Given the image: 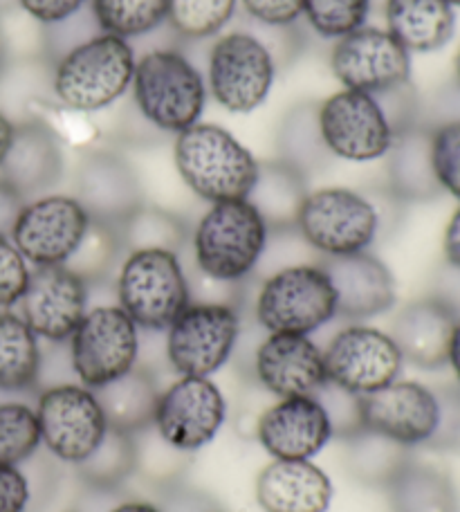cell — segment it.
I'll return each mask as SVG.
<instances>
[{
	"instance_id": "6da1fadb",
	"label": "cell",
	"mask_w": 460,
	"mask_h": 512,
	"mask_svg": "<svg viewBox=\"0 0 460 512\" xmlns=\"http://www.w3.org/2000/svg\"><path fill=\"white\" fill-rule=\"evenodd\" d=\"M135 63L131 41L97 30L54 61L52 93L72 113H101L131 93Z\"/></svg>"
},
{
	"instance_id": "7a4b0ae2",
	"label": "cell",
	"mask_w": 460,
	"mask_h": 512,
	"mask_svg": "<svg viewBox=\"0 0 460 512\" xmlns=\"http://www.w3.org/2000/svg\"><path fill=\"white\" fill-rule=\"evenodd\" d=\"M173 162L184 185L209 205L247 200L261 173L256 155L232 131L211 122L176 135Z\"/></svg>"
},
{
	"instance_id": "3957f363",
	"label": "cell",
	"mask_w": 460,
	"mask_h": 512,
	"mask_svg": "<svg viewBox=\"0 0 460 512\" xmlns=\"http://www.w3.org/2000/svg\"><path fill=\"white\" fill-rule=\"evenodd\" d=\"M131 95L142 120L171 135L202 122L209 102L205 75L178 48H153L137 57Z\"/></svg>"
},
{
	"instance_id": "277c9868",
	"label": "cell",
	"mask_w": 460,
	"mask_h": 512,
	"mask_svg": "<svg viewBox=\"0 0 460 512\" xmlns=\"http://www.w3.org/2000/svg\"><path fill=\"white\" fill-rule=\"evenodd\" d=\"M270 241V225L250 200L214 203L193 230V261L202 277L236 286L256 270Z\"/></svg>"
},
{
	"instance_id": "5b68a950",
	"label": "cell",
	"mask_w": 460,
	"mask_h": 512,
	"mask_svg": "<svg viewBox=\"0 0 460 512\" xmlns=\"http://www.w3.org/2000/svg\"><path fill=\"white\" fill-rule=\"evenodd\" d=\"M115 292L117 306L140 331H167L173 319L191 304V286L180 252L162 248L126 252Z\"/></svg>"
},
{
	"instance_id": "8992f818",
	"label": "cell",
	"mask_w": 460,
	"mask_h": 512,
	"mask_svg": "<svg viewBox=\"0 0 460 512\" xmlns=\"http://www.w3.org/2000/svg\"><path fill=\"white\" fill-rule=\"evenodd\" d=\"M205 81L216 106L234 115H250L268 102L276 81V59L252 32L218 34L209 45Z\"/></svg>"
},
{
	"instance_id": "52a82bcc",
	"label": "cell",
	"mask_w": 460,
	"mask_h": 512,
	"mask_svg": "<svg viewBox=\"0 0 460 512\" xmlns=\"http://www.w3.org/2000/svg\"><path fill=\"white\" fill-rule=\"evenodd\" d=\"M294 227L312 250L337 259L368 252L380 234V212L360 191L321 187L306 191Z\"/></svg>"
},
{
	"instance_id": "ba28073f",
	"label": "cell",
	"mask_w": 460,
	"mask_h": 512,
	"mask_svg": "<svg viewBox=\"0 0 460 512\" xmlns=\"http://www.w3.org/2000/svg\"><path fill=\"white\" fill-rule=\"evenodd\" d=\"M256 322L268 333L310 335L337 317V295L321 263H297L272 272L254 304Z\"/></svg>"
},
{
	"instance_id": "9c48e42d",
	"label": "cell",
	"mask_w": 460,
	"mask_h": 512,
	"mask_svg": "<svg viewBox=\"0 0 460 512\" xmlns=\"http://www.w3.org/2000/svg\"><path fill=\"white\" fill-rule=\"evenodd\" d=\"M315 124L321 146L337 160L355 164L386 158L398 137L380 97L346 88L319 104Z\"/></svg>"
},
{
	"instance_id": "30bf717a",
	"label": "cell",
	"mask_w": 460,
	"mask_h": 512,
	"mask_svg": "<svg viewBox=\"0 0 460 512\" xmlns=\"http://www.w3.org/2000/svg\"><path fill=\"white\" fill-rule=\"evenodd\" d=\"M241 317L225 301H191L167 328V360L178 376L209 378L232 358Z\"/></svg>"
},
{
	"instance_id": "8fae6325",
	"label": "cell",
	"mask_w": 460,
	"mask_h": 512,
	"mask_svg": "<svg viewBox=\"0 0 460 512\" xmlns=\"http://www.w3.org/2000/svg\"><path fill=\"white\" fill-rule=\"evenodd\" d=\"M70 369L79 384L101 389L137 367L140 358V328L122 308H88L68 340Z\"/></svg>"
},
{
	"instance_id": "7c38bea8",
	"label": "cell",
	"mask_w": 460,
	"mask_h": 512,
	"mask_svg": "<svg viewBox=\"0 0 460 512\" xmlns=\"http://www.w3.org/2000/svg\"><path fill=\"white\" fill-rule=\"evenodd\" d=\"M90 227L92 218L77 196L45 194L21 207L9 239L32 268L68 265Z\"/></svg>"
},
{
	"instance_id": "4fadbf2b",
	"label": "cell",
	"mask_w": 460,
	"mask_h": 512,
	"mask_svg": "<svg viewBox=\"0 0 460 512\" xmlns=\"http://www.w3.org/2000/svg\"><path fill=\"white\" fill-rule=\"evenodd\" d=\"M41 441L52 456L81 465L108 434V420L95 389L84 384H52L36 402Z\"/></svg>"
},
{
	"instance_id": "5bb4252c",
	"label": "cell",
	"mask_w": 460,
	"mask_h": 512,
	"mask_svg": "<svg viewBox=\"0 0 460 512\" xmlns=\"http://www.w3.org/2000/svg\"><path fill=\"white\" fill-rule=\"evenodd\" d=\"M411 52L382 27H360L333 43L330 72L346 90L375 97L411 84Z\"/></svg>"
},
{
	"instance_id": "9a60e30c",
	"label": "cell",
	"mask_w": 460,
	"mask_h": 512,
	"mask_svg": "<svg viewBox=\"0 0 460 512\" xmlns=\"http://www.w3.org/2000/svg\"><path fill=\"white\" fill-rule=\"evenodd\" d=\"M326 378L355 396H368L400 378L404 358L389 333L351 324L337 331L324 349Z\"/></svg>"
},
{
	"instance_id": "2e32d148",
	"label": "cell",
	"mask_w": 460,
	"mask_h": 512,
	"mask_svg": "<svg viewBox=\"0 0 460 512\" xmlns=\"http://www.w3.org/2000/svg\"><path fill=\"white\" fill-rule=\"evenodd\" d=\"M227 418V402L209 378L180 376L160 391L153 429L176 452H198L214 441Z\"/></svg>"
},
{
	"instance_id": "e0dca14e",
	"label": "cell",
	"mask_w": 460,
	"mask_h": 512,
	"mask_svg": "<svg viewBox=\"0 0 460 512\" xmlns=\"http://www.w3.org/2000/svg\"><path fill=\"white\" fill-rule=\"evenodd\" d=\"M90 286L68 265L32 268L30 281L18 301V315L39 340L66 344L88 313Z\"/></svg>"
},
{
	"instance_id": "ac0fdd59",
	"label": "cell",
	"mask_w": 460,
	"mask_h": 512,
	"mask_svg": "<svg viewBox=\"0 0 460 512\" xmlns=\"http://www.w3.org/2000/svg\"><path fill=\"white\" fill-rule=\"evenodd\" d=\"M362 427L404 447L427 445L438 425L436 391L416 380H395L360 396Z\"/></svg>"
},
{
	"instance_id": "d6986e66",
	"label": "cell",
	"mask_w": 460,
	"mask_h": 512,
	"mask_svg": "<svg viewBox=\"0 0 460 512\" xmlns=\"http://www.w3.org/2000/svg\"><path fill=\"white\" fill-rule=\"evenodd\" d=\"M333 436V423L315 396L279 398L256 423L263 450L283 461H312Z\"/></svg>"
},
{
	"instance_id": "ffe728a7",
	"label": "cell",
	"mask_w": 460,
	"mask_h": 512,
	"mask_svg": "<svg viewBox=\"0 0 460 512\" xmlns=\"http://www.w3.org/2000/svg\"><path fill=\"white\" fill-rule=\"evenodd\" d=\"M254 371L276 398L315 396L328 382L324 349L297 333H268L256 349Z\"/></svg>"
},
{
	"instance_id": "44dd1931",
	"label": "cell",
	"mask_w": 460,
	"mask_h": 512,
	"mask_svg": "<svg viewBox=\"0 0 460 512\" xmlns=\"http://www.w3.org/2000/svg\"><path fill=\"white\" fill-rule=\"evenodd\" d=\"M77 200L92 223L122 227L142 203V185L131 164L115 153L99 151L84 158L77 173Z\"/></svg>"
},
{
	"instance_id": "7402d4cb",
	"label": "cell",
	"mask_w": 460,
	"mask_h": 512,
	"mask_svg": "<svg viewBox=\"0 0 460 512\" xmlns=\"http://www.w3.org/2000/svg\"><path fill=\"white\" fill-rule=\"evenodd\" d=\"M460 310L445 297L431 295L404 304L393 317L391 337L404 362L422 371L447 367V353Z\"/></svg>"
},
{
	"instance_id": "603a6c76",
	"label": "cell",
	"mask_w": 460,
	"mask_h": 512,
	"mask_svg": "<svg viewBox=\"0 0 460 512\" xmlns=\"http://www.w3.org/2000/svg\"><path fill=\"white\" fill-rule=\"evenodd\" d=\"M337 295V317L364 322L395 306L398 288L389 265L371 252L337 256L321 263Z\"/></svg>"
},
{
	"instance_id": "cb8c5ba5",
	"label": "cell",
	"mask_w": 460,
	"mask_h": 512,
	"mask_svg": "<svg viewBox=\"0 0 460 512\" xmlns=\"http://www.w3.org/2000/svg\"><path fill=\"white\" fill-rule=\"evenodd\" d=\"M61 176L63 153L52 128L41 120L16 122L14 142L0 167V178L27 203L48 194Z\"/></svg>"
},
{
	"instance_id": "d4e9b609",
	"label": "cell",
	"mask_w": 460,
	"mask_h": 512,
	"mask_svg": "<svg viewBox=\"0 0 460 512\" xmlns=\"http://www.w3.org/2000/svg\"><path fill=\"white\" fill-rule=\"evenodd\" d=\"M254 492L263 512H328L335 488L317 463L274 459L259 472Z\"/></svg>"
},
{
	"instance_id": "484cf974",
	"label": "cell",
	"mask_w": 460,
	"mask_h": 512,
	"mask_svg": "<svg viewBox=\"0 0 460 512\" xmlns=\"http://www.w3.org/2000/svg\"><path fill=\"white\" fill-rule=\"evenodd\" d=\"M384 30L411 54L443 50L456 34V9L447 0H386Z\"/></svg>"
},
{
	"instance_id": "4316f807",
	"label": "cell",
	"mask_w": 460,
	"mask_h": 512,
	"mask_svg": "<svg viewBox=\"0 0 460 512\" xmlns=\"http://www.w3.org/2000/svg\"><path fill=\"white\" fill-rule=\"evenodd\" d=\"M431 128L413 124L398 133L389 151V187L395 198L407 203H429L443 196L429 149Z\"/></svg>"
},
{
	"instance_id": "83f0119b",
	"label": "cell",
	"mask_w": 460,
	"mask_h": 512,
	"mask_svg": "<svg viewBox=\"0 0 460 512\" xmlns=\"http://www.w3.org/2000/svg\"><path fill=\"white\" fill-rule=\"evenodd\" d=\"M104 407L108 429L124 434H142L153 427V414L158 407L160 389L151 371L135 367L122 378L95 389Z\"/></svg>"
},
{
	"instance_id": "f1b7e54d",
	"label": "cell",
	"mask_w": 460,
	"mask_h": 512,
	"mask_svg": "<svg viewBox=\"0 0 460 512\" xmlns=\"http://www.w3.org/2000/svg\"><path fill=\"white\" fill-rule=\"evenodd\" d=\"M391 512H460L454 479L436 465L407 461L386 483Z\"/></svg>"
},
{
	"instance_id": "f546056e",
	"label": "cell",
	"mask_w": 460,
	"mask_h": 512,
	"mask_svg": "<svg viewBox=\"0 0 460 512\" xmlns=\"http://www.w3.org/2000/svg\"><path fill=\"white\" fill-rule=\"evenodd\" d=\"M41 340L14 310H0V391L25 393L41 384Z\"/></svg>"
},
{
	"instance_id": "4dcf8cb0",
	"label": "cell",
	"mask_w": 460,
	"mask_h": 512,
	"mask_svg": "<svg viewBox=\"0 0 460 512\" xmlns=\"http://www.w3.org/2000/svg\"><path fill=\"white\" fill-rule=\"evenodd\" d=\"M88 7L99 32L124 41L142 39L169 18V0H90Z\"/></svg>"
},
{
	"instance_id": "1f68e13d",
	"label": "cell",
	"mask_w": 460,
	"mask_h": 512,
	"mask_svg": "<svg viewBox=\"0 0 460 512\" xmlns=\"http://www.w3.org/2000/svg\"><path fill=\"white\" fill-rule=\"evenodd\" d=\"M303 196H306V189H303L301 171L283 162L261 164L259 180L247 200L254 203L272 230V227L294 225V216H297Z\"/></svg>"
},
{
	"instance_id": "d6a6232c",
	"label": "cell",
	"mask_w": 460,
	"mask_h": 512,
	"mask_svg": "<svg viewBox=\"0 0 460 512\" xmlns=\"http://www.w3.org/2000/svg\"><path fill=\"white\" fill-rule=\"evenodd\" d=\"M348 445V468L353 477L368 486H384L404 463L411 461V450L391 441L371 429H357L355 434L344 438Z\"/></svg>"
},
{
	"instance_id": "836d02e7",
	"label": "cell",
	"mask_w": 460,
	"mask_h": 512,
	"mask_svg": "<svg viewBox=\"0 0 460 512\" xmlns=\"http://www.w3.org/2000/svg\"><path fill=\"white\" fill-rule=\"evenodd\" d=\"M79 477L95 490H115L137 470L135 434L108 429L104 441L97 445L88 459L77 465Z\"/></svg>"
},
{
	"instance_id": "e575fe53",
	"label": "cell",
	"mask_w": 460,
	"mask_h": 512,
	"mask_svg": "<svg viewBox=\"0 0 460 512\" xmlns=\"http://www.w3.org/2000/svg\"><path fill=\"white\" fill-rule=\"evenodd\" d=\"M238 0H169L167 23L184 41H207L232 23Z\"/></svg>"
},
{
	"instance_id": "d590c367",
	"label": "cell",
	"mask_w": 460,
	"mask_h": 512,
	"mask_svg": "<svg viewBox=\"0 0 460 512\" xmlns=\"http://www.w3.org/2000/svg\"><path fill=\"white\" fill-rule=\"evenodd\" d=\"M43 445L36 409L25 402H0V463L23 465Z\"/></svg>"
},
{
	"instance_id": "8d00e7d4",
	"label": "cell",
	"mask_w": 460,
	"mask_h": 512,
	"mask_svg": "<svg viewBox=\"0 0 460 512\" xmlns=\"http://www.w3.org/2000/svg\"><path fill=\"white\" fill-rule=\"evenodd\" d=\"M122 250H142V248H162L180 252L184 241V227L176 216L162 209L140 207L128 218V221L117 227Z\"/></svg>"
},
{
	"instance_id": "74e56055",
	"label": "cell",
	"mask_w": 460,
	"mask_h": 512,
	"mask_svg": "<svg viewBox=\"0 0 460 512\" xmlns=\"http://www.w3.org/2000/svg\"><path fill=\"white\" fill-rule=\"evenodd\" d=\"M371 0H303V18L319 39L337 41L366 25Z\"/></svg>"
},
{
	"instance_id": "f35d334b",
	"label": "cell",
	"mask_w": 460,
	"mask_h": 512,
	"mask_svg": "<svg viewBox=\"0 0 460 512\" xmlns=\"http://www.w3.org/2000/svg\"><path fill=\"white\" fill-rule=\"evenodd\" d=\"M431 164L443 194L460 200V117L440 122L429 135Z\"/></svg>"
},
{
	"instance_id": "ab89813d",
	"label": "cell",
	"mask_w": 460,
	"mask_h": 512,
	"mask_svg": "<svg viewBox=\"0 0 460 512\" xmlns=\"http://www.w3.org/2000/svg\"><path fill=\"white\" fill-rule=\"evenodd\" d=\"M32 268L25 256L18 252L12 239L0 234V310H12L18 306L30 281Z\"/></svg>"
},
{
	"instance_id": "60d3db41",
	"label": "cell",
	"mask_w": 460,
	"mask_h": 512,
	"mask_svg": "<svg viewBox=\"0 0 460 512\" xmlns=\"http://www.w3.org/2000/svg\"><path fill=\"white\" fill-rule=\"evenodd\" d=\"M438 398V425L425 447L436 452H460V384L434 389Z\"/></svg>"
},
{
	"instance_id": "b9f144b4",
	"label": "cell",
	"mask_w": 460,
	"mask_h": 512,
	"mask_svg": "<svg viewBox=\"0 0 460 512\" xmlns=\"http://www.w3.org/2000/svg\"><path fill=\"white\" fill-rule=\"evenodd\" d=\"M315 398L324 405L330 423H333V434L342 438V441L355 434L357 429H362L360 396L326 382L324 387L315 393Z\"/></svg>"
},
{
	"instance_id": "7bdbcfd3",
	"label": "cell",
	"mask_w": 460,
	"mask_h": 512,
	"mask_svg": "<svg viewBox=\"0 0 460 512\" xmlns=\"http://www.w3.org/2000/svg\"><path fill=\"white\" fill-rule=\"evenodd\" d=\"M252 21L265 27H292L303 18V0H238Z\"/></svg>"
},
{
	"instance_id": "ee69618b",
	"label": "cell",
	"mask_w": 460,
	"mask_h": 512,
	"mask_svg": "<svg viewBox=\"0 0 460 512\" xmlns=\"http://www.w3.org/2000/svg\"><path fill=\"white\" fill-rule=\"evenodd\" d=\"M90 0H18L23 12L45 27H59L77 18Z\"/></svg>"
},
{
	"instance_id": "f6af8a7d",
	"label": "cell",
	"mask_w": 460,
	"mask_h": 512,
	"mask_svg": "<svg viewBox=\"0 0 460 512\" xmlns=\"http://www.w3.org/2000/svg\"><path fill=\"white\" fill-rule=\"evenodd\" d=\"M32 504V486L21 465L0 463V512H27Z\"/></svg>"
},
{
	"instance_id": "bcb514c9",
	"label": "cell",
	"mask_w": 460,
	"mask_h": 512,
	"mask_svg": "<svg viewBox=\"0 0 460 512\" xmlns=\"http://www.w3.org/2000/svg\"><path fill=\"white\" fill-rule=\"evenodd\" d=\"M25 200L16 194V191L7 185V182L0 178V234L9 236L14 227V221Z\"/></svg>"
},
{
	"instance_id": "7dc6e473",
	"label": "cell",
	"mask_w": 460,
	"mask_h": 512,
	"mask_svg": "<svg viewBox=\"0 0 460 512\" xmlns=\"http://www.w3.org/2000/svg\"><path fill=\"white\" fill-rule=\"evenodd\" d=\"M443 254L447 268L460 270V205L456 212L447 221L445 234H443Z\"/></svg>"
},
{
	"instance_id": "c3c4849f",
	"label": "cell",
	"mask_w": 460,
	"mask_h": 512,
	"mask_svg": "<svg viewBox=\"0 0 460 512\" xmlns=\"http://www.w3.org/2000/svg\"><path fill=\"white\" fill-rule=\"evenodd\" d=\"M14 131H16V122L5 111H0V167L5 164L9 146L14 142Z\"/></svg>"
},
{
	"instance_id": "681fc988",
	"label": "cell",
	"mask_w": 460,
	"mask_h": 512,
	"mask_svg": "<svg viewBox=\"0 0 460 512\" xmlns=\"http://www.w3.org/2000/svg\"><path fill=\"white\" fill-rule=\"evenodd\" d=\"M447 364H449V367H452L454 376H456V380L460 384V317H458L456 328H454V333H452V342H449Z\"/></svg>"
},
{
	"instance_id": "f907efd6",
	"label": "cell",
	"mask_w": 460,
	"mask_h": 512,
	"mask_svg": "<svg viewBox=\"0 0 460 512\" xmlns=\"http://www.w3.org/2000/svg\"><path fill=\"white\" fill-rule=\"evenodd\" d=\"M108 512H167V510L160 508L158 504H151V501L131 499V501H122V504L110 508Z\"/></svg>"
},
{
	"instance_id": "816d5d0a",
	"label": "cell",
	"mask_w": 460,
	"mask_h": 512,
	"mask_svg": "<svg viewBox=\"0 0 460 512\" xmlns=\"http://www.w3.org/2000/svg\"><path fill=\"white\" fill-rule=\"evenodd\" d=\"M454 75H456V86L460 88V45H458L456 57H454Z\"/></svg>"
},
{
	"instance_id": "f5cc1de1",
	"label": "cell",
	"mask_w": 460,
	"mask_h": 512,
	"mask_svg": "<svg viewBox=\"0 0 460 512\" xmlns=\"http://www.w3.org/2000/svg\"><path fill=\"white\" fill-rule=\"evenodd\" d=\"M447 3H449V5H452L454 9H456V7H460V0H447Z\"/></svg>"
},
{
	"instance_id": "db71d44e",
	"label": "cell",
	"mask_w": 460,
	"mask_h": 512,
	"mask_svg": "<svg viewBox=\"0 0 460 512\" xmlns=\"http://www.w3.org/2000/svg\"><path fill=\"white\" fill-rule=\"evenodd\" d=\"M0 70H3V43H0Z\"/></svg>"
},
{
	"instance_id": "11a10c76",
	"label": "cell",
	"mask_w": 460,
	"mask_h": 512,
	"mask_svg": "<svg viewBox=\"0 0 460 512\" xmlns=\"http://www.w3.org/2000/svg\"><path fill=\"white\" fill-rule=\"evenodd\" d=\"M205 512H225V510H211V508H209V510H205Z\"/></svg>"
}]
</instances>
